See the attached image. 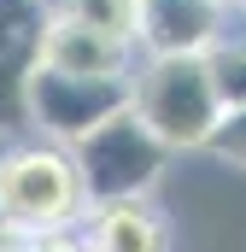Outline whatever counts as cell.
<instances>
[{
	"instance_id": "6da1fadb",
	"label": "cell",
	"mask_w": 246,
	"mask_h": 252,
	"mask_svg": "<svg viewBox=\"0 0 246 252\" xmlns=\"http://www.w3.org/2000/svg\"><path fill=\"white\" fill-rule=\"evenodd\" d=\"M129 112L170 153L176 147H205V135L223 118L205 53H147L141 70H129Z\"/></svg>"
},
{
	"instance_id": "7a4b0ae2",
	"label": "cell",
	"mask_w": 246,
	"mask_h": 252,
	"mask_svg": "<svg viewBox=\"0 0 246 252\" xmlns=\"http://www.w3.org/2000/svg\"><path fill=\"white\" fill-rule=\"evenodd\" d=\"M164 158H170V147L141 124L129 106L70 141V164H76V182H82V199H88V205L141 199V193L158 182Z\"/></svg>"
},
{
	"instance_id": "3957f363",
	"label": "cell",
	"mask_w": 246,
	"mask_h": 252,
	"mask_svg": "<svg viewBox=\"0 0 246 252\" xmlns=\"http://www.w3.org/2000/svg\"><path fill=\"white\" fill-rule=\"evenodd\" d=\"M82 182L70 164V147L59 141H35V147H12L0 153V217L30 229V235H53L70 229L82 211Z\"/></svg>"
},
{
	"instance_id": "277c9868",
	"label": "cell",
	"mask_w": 246,
	"mask_h": 252,
	"mask_svg": "<svg viewBox=\"0 0 246 252\" xmlns=\"http://www.w3.org/2000/svg\"><path fill=\"white\" fill-rule=\"evenodd\" d=\"M24 106H30V129L70 147L76 135H88L94 124H106L112 112L129 106V76H76V70L35 64Z\"/></svg>"
},
{
	"instance_id": "5b68a950",
	"label": "cell",
	"mask_w": 246,
	"mask_h": 252,
	"mask_svg": "<svg viewBox=\"0 0 246 252\" xmlns=\"http://www.w3.org/2000/svg\"><path fill=\"white\" fill-rule=\"evenodd\" d=\"M53 24V0H0V135L30 129V76L41 64V41Z\"/></svg>"
},
{
	"instance_id": "8992f818",
	"label": "cell",
	"mask_w": 246,
	"mask_h": 252,
	"mask_svg": "<svg viewBox=\"0 0 246 252\" xmlns=\"http://www.w3.org/2000/svg\"><path fill=\"white\" fill-rule=\"evenodd\" d=\"M229 24L223 0H135L141 53H205Z\"/></svg>"
},
{
	"instance_id": "52a82bcc",
	"label": "cell",
	"mask_w": 246,
	"mask_h": 252,
	"mask_svg": "<svg viewBox=\"0 0 246 252\" xmlns=\"http://www.w3.org/2000/svg\"><path fill=\"white\" fill-rule=\"evenodd\" d=\"M129 59H135L129 41L100 35V30H88V24H70V18H59V12H53L47 41H41V64L76 70V76H129Z\"/></svg>"
},
{
	"instance_id": "ba28073f",
	"label": "cell",
	"mask_w": 246,
	"mask_h": 252,
	"mask_svg": "<svg viewBox=\"0 0 246 252\" xmlns=\"http://www.w3.org/2000/svg\"><path fill=\"white\" fill-rule=\"evenodd\" d=\"M94 252H170V235L158 223V211L141 199H106L94 205Z\"/></svg>"
},
{
	"instance_id": "9c48e42d",
	"label": "cell",
	"mask_w": 246,
	"mask_h": 252,
	"mask_svg": "<svg viewBox=\"0 0 246 252\" xmlns=\"http://www.w3.org/2000/svg\"><path fill=\"white\" fill-rule=\"evenodd\" d=\"M53 12L70 24H88L100 35H118L135 47V0H53Z\"/></svg>"
},
{
	"instance_id": "30bf717a",
	"label": "cell",
	"mask_w": 246,
	"mask_h": 252,
	"mask_svg": "<svg viewBox=\"0 0 246 252\" xmlns=\"http://www.w3.org/2000/svg\"><path fill=\"white\" fill-rule=\"evenodd\" d=\"M205 70H211V82H217V100H223V112L229 106H246V41H211L205 47Z\"/></svg>"
},
{
	"instance_id": "8fae6325",
	"label": "cell",
	"mask_w": 246,
	"mask_h": 252,
	"mask_svg": "<svg viewBox=\"0 0 246 252\" xmlns=\"http://www.w3.org/2000/svg\"><path fill=\"white\" fill-rule=\"evenodd\" d=\"M205 153H217L229 164H246V106H229L217 118V129L205 135Z\"/></svg>"
},
{
	"instance_id": "7c38bea8",
	"label": "cell",
	"mask_w": 246,
	"mask_h": 252,
	"mask_svg": "<svg viewBox=\"0 0 246 252\" xmlns=\"http://www.w3.org/2000/svg\"><path fill=\"white\" fill-rule=\"evenodd\" d=\"M0 252H35V235H30V229H18V223H6V217H0Z\"/></svg>"
},
{
	"instance_id": "4fadbf2b",
	"label": "cell",
	"mask_w": 246,
	"mask_h": 252,
	"mask_svg": "<svg viewBox=\"0 0 246 252\" xmlns=\"http://www.w3.org/2000/svg\"><path fill=\"white\" fill-rule=\"evenodd\" d=\"M35 252H88V241H76V235L53 229V235H35Z\"/></svg>"
},
{
	"instance_id": "5bb4252c",
	"label": "cell",
	"mask_w": 246,
	"mask_h": 252,
	"mask_svg": "<svg viewBox=\"0 0 246 252\" xmlns=\"http://www.w3.org/2000/svg\"><path fill=\"white\" fill-rule=\"evenodd\" d=\"M229 6H241V12H246V0H229Z\"/></svg>"
},
{
	"instance_id": "9a60e30c",
	"label": "cell",
	"mask_w": 246,
	"mask_h": 252,
	"mask_svg": "<svg viewBox=\"0 0 246 252\" xmlns=\"http://www.w3.org/2000/svg\"><path fill=\"white\" fill-rule=\"evenodd\" d=\"M223 6H229V0H223Z\"/></svg>"
},
{
	"instance_id": "2e32d148",
	"label": "cell",
	"mask_w": 246,
	"mask_h": 252,
	"mask_svg": "<svg viewBox=\"0 0 246 252\" xmlns=\"http://www.w3.org/2000/svg\"><path fill=\"white\" fill-rule=\"evenodd\" d=\"M0 153H6V147H0Z\"/></svg>"
},
{
	"instance_id": "e0dca14e",
	"label": "cell",
	"mask_w": 246,
	"mask_h": 252,
	"mask_svg": "<svg viewBox=\"0 0 246 252\" xmlns=\"http://www.w3.org/2000/svg\"><path fill=\"white\" fill-rule=\"evenodd\" d=\"M88 252H94V247H88Z\"/></svg>"
}]
</instances>
